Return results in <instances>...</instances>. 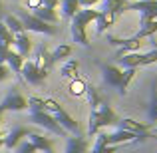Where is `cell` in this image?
<instances>
[{"label":"cell","mask_w":157,"mask_h":153,"mask_svg":"<svg viewBox=\"0 0 157 153\" xmlns=\"http://www.w3.org/2000/svg\"><path fill=\"white\" fill-rule=\"evenodd\" d=\"M90 117H88V135H98L101 127H111L117 123V113L111 109V105L105 100H100L98 103L90 105Z\"/></svg>","instance_id":"cell-1"},{"label":"cell","mask_w":157,"mask_h":153,"mask_svg":"<svg viewBox=\"0 0 157 153\" xmlns=\"http://www.w3.org/2000/svg\"><path fill=\"white\" fill-rule=\"evenodd\" d=\"M151 133H131V131H123V129H113V131H104L98 133L96 137V145L94 147H104V145H125V143H137V141H145Z\"/></svg>","instance_id":"cell-2"},{"label":"cell","mask_w":157,"mask_h":153,"mask_svg":"<svg viewBox=\"0 0 157 153\" xmlns=\"http://www.w3.org/2000/svg\"><path fill=\"white\" fill-rule=\"evenodd\" d=\"M44 111H48V113H50L52 117L56 119V121L60 123V125L64 127L66 131H68V133L80 135V125H78V121H76V119H74L72 115H70L68 111H66L56 100H52V98H46V100H44Z\"/></svg>","instance_id":"cell-3"},{"label":"cell","mask_w":157,"mask_h":153,"mask_svg":"<svg viewBox=\"0 0 157 153\" xmlns=\"http://www.w3.org/2000/svg\"><path fill=\"white\" fill-rule=\"evenodd\" d=\"M115 62L121 68H141V66H149L157 62V48L149 52H129V54H121V56H115Z\"/></svg>","instance_id":"cell-4"},{"label":"cell","mask_w":157,"mask_h":153,"mask_svg":"<svg viewBox=\"0 0 157 153\" xmlns=\"http://www.w3.org/2000/svg\"><path fill=\"white\" fill-rule=\"evenodd\" d=\"M16 16H18V20L22 22L24 30H28V32H38V34H46V36L56 34V26H54V24L42 22L40 18H36V16L28 10H18Z\"/></svg>","instance_id":"cell-5"},{"label":"cell","mask_w":157,"mask_h":153,"mask_svg":"<svg viewBox=\"0 0 157 153\" xmlns=\"http://www.w3.org/2000/svg\"><path fill=\"white\" fill-rule=\"evenodd\" d=\"M20 76H22L24 82H26V84H30V86H42L44 82H46L48 74L42 72V70L36 66V62L32 60V58H28V60H24V64H22Z\"/></svg>","instance_id":"cell-6"},{"label":"cell","mask_w":157,"mask_h":153,"mask_svg":"<svg viewBox=\"0 0 157 153\" xmlns=\"http://www.w3.org/2000/svg\"><path fill=\"white\" fill-rule=\"evenodd\" d=\"M30 121L42 125L44 129L52 131L54 135H62V137H66V135H68V131H66L64 127H62L60 123H58L56 119H54L52 115L48 113V111H32V113H30Z\"/></svg>","instance_id":"cell-7"},{"label":"cell","mask_w":157,"mask_h":153,"mask_svg":"<svg viewBox=\"0 0 157 153\" xmlns=\"http://www.w3.org/2000/svg\"><path fill=\"white\" fill-rule=\"evenodd\" d=\"M0 109L2 111H24V109H28V101H26V98L14 88L12 92L6 94V98H4L2 101H0Z\"/></svg>","instance_id":"cell-8"},{"label":"cell","mask_w":157,"mask_h":153,"mask_svg":"<svg viewBox=\"0 0 157 153\" xmlns=\"http://www.w3.org/2000/svg\"><path fill=\"white\" fill-rule=\"evenodd\" d=\"M107 44L119 48V52L115 54V56H121V54L137 52L139 48H141L143 42H141V40H137L135 36H131V38H115V36H107Z\"/></svg>","instance_id":"cell-9"},{"label":"cell","mask_w":157,"mask_h":153,"mask_svg":"<svg viewBox=\"0 0 157 153\" xmlns=\"http://www.w3.org/2000/svg\"><path fill=\"white\" fill-rule=\"evenodd\" d=\"M100 68H101V76H104V84L109 86V88H119L121 78H123V70L113 64H100Z\"/></svg>","instance_id":"cell-10"},{"label":"cell","mask_w":157,"mask_h":153,"mask_svg":"<svg viewBox=\"0 0 157 153\" xmlns=\"http://www.w3.org/2000/svg\"><path fill=\"white\" fill-rule=\"evenodd\" d=\"M117 129H123V131H131V133H151V127L143 121H137V119H131V117H119L117 123H115Z\"/></svg>","instance_id":"cell-11"},{"label":"cell","mask_w":157,"mask_h":153,"mask_svg":"<svg viewBox=\"0 0 157 153\" xmlns=\"http://www.w3.org/2000/svg\"><path fill=\"white\" fill-rule=\"evenodd\" d=\"M64 153H90V141L82 135H74V137H68V143H66V151Z\"/></svg>","instance_id":"cell-12"},{"label":"cell","mask_w":157,"mask_h":153,"mask_svg":"<svg viewBox=\"0 0 157 153\" xmlns=\"http://www.w3.org/2000/svg\"><path fill=\"white\" fill-rule=\"evenodd\" d=\"M28 141L36 147V151L56 153V149H54V141L50 137H46V135H42V133H30V139H28Z\"/></svg>","instance_id":"cell-13"},{"label":"cell","mask_w":157,"mask_h":153,"mask_svg":"<svg viewBox=\"0 0 157 153\" xmlns=\"http://www.w3.org/2000/svg\"><path fill=\"white\" fill-rule=\"evenodd\" d=\"M24 137H28V129L26 127H14L8 135L2 137V143H4V147H8V149H14L20 141H24Z\"/></svg>","instance_id":"cell-14"},{"label":"cell","mask_w":157,"mask_h":153,"mask_svg":"<svg viewBox=\"0 0 157 153\" xmlns=\"http://www.w3.org/2000/svg\"><path fill=\"white\" fill-rule=\"evenodd\" d=\"M115 18H117V16L111 14V12H100V10H98V18L94 20V22H96V34H98V36L105 34L107 28L113 26Z\"/></svg>","instance_id":"cell-15"},{"label":"cell","mask_w":157,"mask_h":153,"mask_svg":"<svg viewBox=\"0 0 157 153\" xmlns=\"http://www.w3.org/2000/svg\"><path fill=\"white\" fill-rule=\"evenodd\" d=\"M70 32H72V40L76 44H80V46H84V48L90 46V38H88V34H86V26H84V24L72 20V24H70Z\"/></svg>","instance_id":"cell-16"},{"label":"cell","mask_w":157,"mask_h":153,"mask_svg":"<svg viewBox=\"0 0 157 153\" xmlns=\"http://www.w3.org/2000/svg\"><path fill=\"white\" fill-rule=\"evenodd\" d=\"M14 46H16V52L20 54L22 58H30V52H32V40L26 32L22 34H16L14 36Z\"/></svg>","instance_id":"cell-17"},{"label":"cell","mask_w":157,"mask_h":153,"mask_svg":"<svg viewBox=\"0 0 157 153\" xmlns=\"http://www.w3.org/2000/svg\"><path fill=\"white\" fill-rule=\"evenodd\" d=\"M4 64L8 66V70H10L12 74H18L20 76V70H22V64H24V58L20 56L16 50H8V54H6V60H4Z\"/></svg>","instance_id":"cell-18"},{"label":"cell","mask_w":157,"mask_h":153,"mask_svg":"<svg viewBox=\"0 0 157 153\" xmlns=\"http://www.w3.org/2000/svg\"><path fill=\"white\" fill-rule=\"evenodd\" d=\"M100 2H101L100 12H111V14L119 16L121 12H125L127 0H100Z\"/></svg>","instance_id":"cell-19"},{"label":"cell","mask_w":157,"mask_h":153,"mask_svg":"<svg viewBox=\"0 0 157 153\" xmlns=\"http://www.w3.org/2000/svg\"><path fill=\"white\" fill-rule=\"evenodd\" d=\"M86 88H88V84H86V80H82L80 76L72 78L70 84H68V92H70V96H74V98H84Z\"/></svg>","instance_id":"cell-20"},{"label":"cell","mask_w":157,"mask_h":153,"mask_svg":"<svg viewBox=\"0 0 157 153\" xmlns=\"http://www.w3.org/2000/svg\"><path fill=\"white\" fill-rule=\"evenodd\" d=\"M32 14L36 18H40L42 22H48V24H56L58 22V14L54 8H48V6H38L36 10H32Z\"/></svg>","instance_id":"cell-21"},{"label":"cell","mask_w":157,"mask_h":153,"mask_svg":"<svg viewBox=\"0 0 157 153\" xmlns=\"http://www.w3.org/2000/svg\"><path fill=\"white\" fill-rule=\"evenodd\" d=\"M2 22H4V26H6L14 36L26 32V30H24V26H22V22L18 20V16H16V14H6V16H2Z\"/></svg>","instance_id":"cell-22"},{"label":"cell","mask_w":157,"mask_h":153,"mask_svg":"<svg viewBox=\"0 0 157 153\" xmlns=\"http://www.w3.org/2000/svg\"><path fill=\"white\" fill-rule=\"evenodd\" d=\"M153 34H157V20H149V22L141 24L139 26V30L135 32V38L137 40H143V38H151Z\"/></svg>","instance_id":"cell-23"},{"label":"cell","mask_w":157,"mask_h":153,"mask_svg":"<svg viewBox=\"0 0 157 153\" xmlns=\"http://www.w3.org/2000/svg\"><path fill=\"white\" fill-rule=\"evenodd\" d=\"M78 70H80V62L78 60H68L64 66H62L60 76L64 78V80H72V78L78 76Z\"/></svg>","instance_id":"cell-24"},{"label":"cell","mask_w":157,"mask_h":153,"mask_svg":"<svg viewBox=\"0 0 157 153\" xmlns=\"http://www.w3.org/2000/svg\"><path fill=\"white\" fill-rule=\"evenodd\" d=\"M60 6H62V16H64V18H70V20H72L74 14L80 10L78 0H60Z\"/></svg>","instance_id":"cell-25"},{"label":"cell","mask_w":157,"mask_h":153,"mask_svg":"<svg viewBox=\"0 0 157 153\" xmlns=\"http://www.w3.org/2000/svg\"><path fill=\"white\" fill-rule=\"evenodd\" d=\"M121 70H123V78H121V84H119L117 92L121 94V96H125V94H127V88H129V82L133 80V76H135V72H137V70H135V68H121Z\"/></svg>","instance_id":"cell-26"},{"label":"cell","mask_w":157,"mask_h":153,"mask_svg":"<svg viewBox=\"0 0 157 153\" xmlns=\"http://www.w3.org/2000/svg\"><path fill=\"white\" fill-rule=\"evenodd\" d=\"M70 54H72V46H68V44H60V46H58L56 50L50 54V58H52L54 64H56V62H60V60L70 58Z\"/></svg>","instance_id":"cell-27"},{"label":"cell","mask_w":157,"mask_h":153,"mask_svg":"<svg viewBox=\"0 0 157 153\" xmlns=\"http://www.w3.org/2000/svg\"><path fill=\"white\" fill-rule=\"evenodd\" d=\"M0 44H4V46H8V48L14 46V34L4 26L2 20H0Z\"/></svg>","instance_id":"cell-28"},{"label":"cell","mask_w":157,"mask_h":153,"mask_svg":"<svg viewBox=\"0 0 157 153\" xmlns=\"http://www.w3.org/2000/svg\"><path fill=\"white\" fill-rule=\"evenodd\" d=\"M147 115L151 121H157V86H153L151 90V100H149V107H147Z\"/></svg>","instance_id":"cell-29"},{"label":"cell","mask_w":157,"mask_h":153,"mask_svg":"<svg viewBox=\"0 0 157 153\" xmlns=\"http://www.w3.org/2000/svg\"><path fill=\"white\" fill-rule=\"evenodd\" d=\"M28 109H30V113L32 111H44V100L42 98H38V96H32V98H28Z\"/></svg>","instance_id":"cell-30"},{"label":"cell","mask_w":157,"mask_h":153,"mask_svg":"<svg viewBox=\"0 0 157 153\" xmlns=\"http://www.w3.org/2000/svg\"><path fill=\"white\" fill-rule=\"evenodd\" d=\"M14 153H36V147L26 139V141H20L18 145L14 147Z\"/></svg>","instance_id":"cell-31"},{"label":"cell","mask_w":157,"mask_h":153,"mask_svg":"<svg viewBox=\"0 0 157 153\" xmlns=\"http://www.w3.org/2000/svg\"><path fill=\"white\" fill-rule=\"evenodd\" d=\"M8 78H10V70H8L6 64H2V62H0V82L8 80Z\"/></svg>","instance_id":"cell-32"},{"label":"cell","mask_w":157,"mask_h":153,"mask_svg":"<svg viewBox=\"0 0 157 153\" xmlns=\"http://www.w3.org/2000/svg\"><path fill=\"white\" fill-rule=\"evenodd\" d=\"M24 6L28 10H36L38 6H42V0H24Z\"/></svg>","instance_id":"cell-33"},{"label":"cell","mask_w":157,"mask_h":153,"mask_svg":"<svg viewBox=\"0 0 157 153\" xmlns=\"http://www.w3.org/2000/svg\"><path fill=\"white\" fill-rule=\"evenodd\" d=\"M80 8H94L96 4H100V0H78Z\"/></svg>","instance_id":"cell-34"},{"label":"cell","mask_w":157,"mask_h":153,"mask_svg":"<svg viewBox=\"0 0 157 153\" xmlns=\"http://www.w3.org/2000/svg\"><path fill=\"white\" fill-rule=\"evenodd\" d=\"M60 4V0H42V6H48V8H54L56 10V6Z\"/></svg>","instance_id":"cell-35"},{"label":"cell","mask_w":157,"mask_h":153,"mask_svg":"<svg viewBox=\"0 0 157 153\" xmlns=\"http://www.w3.org/2000/svg\"><path fill=\"white\" fill-rule=\"evenodd\" d=\"M8 50H10L8 46L0 44V62H2V64H4V60H6V54H8Z\"/></svg>","instance_id":"cell-36"},{"label":"cell","mask_w":157,"mask_h":153,"mask_svg":"<svg viewBox=\"0 0 157 153\" xmlns=\"http://www.w3.org/2000/svg\"><path fill=\"white\" fill-rule=\"evenodd\" d=\"M2 16H4L2 14V0H0V20H2Z\"/></svg>","instance_id":"cell-37"},{"label":"cell","mask_w":157,"mask_h":153,"mask_svg":"<svg viewBox=\"0 0 157 153\" xmlns=\"http://www.w3.org/2000/svg\"><path fill=\"white\" fill-rule=\"evenodd\" d=\"M2 137H4V135H2V131H0V147L4 145V143H2Z\"/></svg>","instance_id":"cell-38"},{"label":"cell","mask_w":157,"mask_h":153,"mask_svg":"<svg viewBox=\"0 0 157 153\" xmlns=\"http://www.w3.org/2000/svg\"><path fill=\"white\" fill-rule=\"evenodd\" d=\"M2 113H4V111H2V109H0V123H2Z\"/></svg>","instance_id":"cell-39"},{"label":"cell","mask_w":157,"mask_h":153,"mask_svg":"<svg viewBox=\"0 0 157 153\" xmlns=\"http://www.w3.org/2000/svg\"><path fill=\"white\" fill-rule=\"evenodd\" d=\"M153 131H155V133H157V125H155V127H153Z\"/></svg>","instance_id":"cell-40"},{"label":"cell","mask_w":157,"mask_h":153,"mask_svg":"<svg viewBox=\"0 0 157 153\" xmlns=\"http://www.w3.org/2000/svg\"><path fill=\"white\" fill-rule=\"evenodd\" d=\"M14 2H18V0H14Z\"/></svg>","instance_id":"cell-41"}]
</instances>
